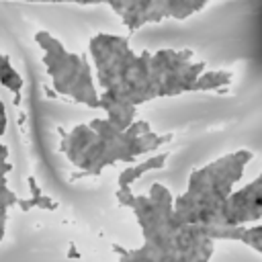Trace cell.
Here are the masks:
<instances>
[{
	"label": "cell",
	"mask_w": 262,
	"mask_h": 262,
	"mask_svg": "<svg viewBox=\"0 0 262 262\" xmlns=\"http://www.w3.org/2000/svg\"><path fill=\"white\" fill-rule=\"evenodd\" d=\"M35 41L45 51V63L49 76L53 78V86L61 94H70L78 102H84L92 108H100V94L94 90L86 59L68 53L61 43L55 41L49 33H37Z\"/></svg>",
	"instance_id": "6da1fadb"
},
{
	"label": "cell",
	"mask_w": 262,
	"mask_h": 262,
	"mask_svg": "<svg viewBox=\"0 0 262 262\" xmlns=\"http://www.w3.org/2000/svg\"><path fill=\"white\" fill-rule=\"evenodd\" d=\"M29 188H31V192H33V199H41V196H43V194H41V188L37 186V182H35L33 176L29 178Z\"/></svg>",
	"instance_id": "7a4b0ae2"
},
{
	"label": "cell",
	"mask_w": 262,
	"mask_h": 262,
	"mask_svg": "<svg viewBox=\"0 0 262 262\" xmlns=\"http://www.w3.org/2000/svg\"><path fill=\"white\" fill-rule=\"evenodd\" d=\"M16 205L20 207L23 213H27L29 209H33V201H25V199H20V196H18V203H16Z\"/></svg>",
	"instance_id": "3957f363"
},
{
	"label": "cell",
	"mask_w": 262,
	"mask_h": 262,
	"mask_svg": "<svg viewBox=\"0 0 262 262\" xmlns=\"http://www.w3.org/2000/svg\"><path fill=\"white\" fill-rule=\"evenodd\" d=\"M68 258H80V254L76 252V248H74V244H70V252H68Z\"/></svg>",
	"instance_id": "277c9868"
},
{
	"label": "cell",
	"mask_w": 262,
	"mask_h": 262,
	"mask_svg": "<svg viewBox=\"0 0 262 262\" xmlns=\"http://www.w3.org/2000/svg\"><path fill=\"white\" fill-rule=\"evenodd\" d=\"M2 237H4V229H0V239H2Z\"/></svg>",
	"instance_id": "5b68a950"
}]
</instances>
